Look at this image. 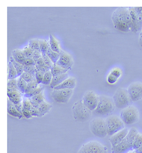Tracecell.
I'll list each match as a JSON object with an SVG mask.
<instances>
[{
  "mask_svg": "<svg viewBox=\"0 0 142 153\" xmlns=\"http://www.w3.org/2000/svg\"><path fill=\"white\" fill-rule=\"evenodd\" d=\"M122 75L121 70L119 68H114L110 72L107 80L110 84H114L117 82Z\"/></svg>",
  "mask_w": 142,
  "mask_h": 153,
  "instance_id": "e0dca14e",
  "label": "cell"
},
{
  "mask_svg": "<svg viewBox=\"0 0 142 153\" xmlns=\"http://www.w3.org/2000/svg\"><path fill=\"white\" fill-rule=\"evenodd\" d=\"M136 153V152H135V151H131V152H129V153Z\"/></svg>",
  "mask_w": 142,
  "mask_h": 153,
  "instance_id": "db71d44e",
  "label": "cell"
},
{
  "mask_svg": "<svg viewBox=\"0 0 142 153\" xmlns=\"http://www.w3.org/2000/svg\"><path fill=\"white\" fill-rule=\"evenodd\" d=\"M138 42L142 48V29L140 33Z\"/></svg>",
  "mask_w": 142,
  "mask_h": 153,
  "instance_id": "f907efd6",
  "label": "cell"
},
{
  "mask_svg": "<svg viewBox=\"0 0 142 153\" xmlns=\"http://www.w3.org/2000/svg\"><path fill=\"white\" fill-rule=\"evenodd\" d=\"M73 90L61 89L54 90L51 93L53 100L58 103L67 104L73 94Z\"/></svg>",
  "mask_w": 142,
  "mask_h": 153,
  "instance_id": "30bf717a",
  "label": "cell"
},
{
  "mask_svg": "<svg viewBox=\"0 0 142 153\" xmlns=\"http://www.w3.org/2000/svg\"><path fill=\"white\" fill-rule=\"evenodd\" d=\"M18 77V74L15 68L11 62L10 61L8 64V79H16Z\"/></svg>",
  "mask_w": 142,
  "mask_h": 153,
  "instance_id": "cb8c5ba5",
  "label": "cell"
},
{
  "mask_svg": "<svg viewBox=\"0 0 142 153\" xmlns=\"http://www.w3.org/2000/svg\"><path fill=\"white\" fill-rule=\"evenodd\" d=\"M10 61L13 63L14 67L15 68L18 74V77L21 76L22 73L24 72V65L16 61L13 57H10Z\"/></svg>",
  "mask_w": 142,
  "mask_h": 153,
  "instance_id": "83f0119b",
  "label": "cell"
},
{
  "mask_svg": "<svg viewBox=\"0 0 142 153\" xmlns=\"http://www.w3.org/2000/svg\"><path fill=\"white\" fill-rule=\"evenodd\" d=\"M43 86L41 85H39L38 88H36L35 90H33L31 92H29V93H26V94H23V97H25L31 98L40 94L42 92H43L44 90Z\"/></svg>",
  "mask_w": 142,
  "mask_h": 153,
  "instance_id": "4dcf8cb0",
  "label": "cell"
},
{
  "mask_svg": "<svg viewBox=\"0 0 142 153\" xmlns=\"http://www.w3.org/2000/svg\"><path fill=\"white\" fill-rule=\"evenodd\" d=\"M68 78L69 75L67 73L53 76L51 84L50 85V88L53 89V88L60 85Z\"/></svg>",
  "mask_w": 142,
  "mask_h": 153,
  "instance_id": "ac0fdd59",
  "label": "cell"
},
{
  "mask_svg": "<svg viewBox=\"0 0 142 153\" xmlns=\"http://www.w3.org/2000/svg\"><path fill=\"white\" fill-rule=\"evenodd\" d=\"M45 73L40 72V71H36V75H35V79L38 85L41 84L43 79L44 75Z\"/></svg>",
  "mask_w": 142,
  "mask_h": 153,
  "instance_id": "ab89813d",
  "label": "cell"
},
{
  "mask_svg": "<svg viewBox=\"0 0 142 153\" xmlns=\"http://www.w3.org/2000/svg\"><path fill=\"white\" fill-rule=\"evenodd\" d=\"M12 53V57L15 61L23 65V62L25 58L22 51L19 49L14 50L13 51Z\"/></svg>",
  "mask_w": 142,
  "mask_h": 153,
  "instance_id": "7402d4cb",
  "label": "cell"
},
{
  "mask_svg": "<svg viewBox=\"0 0 142 153\" xmlns=\"http://www.w3.org/2000/svg\"><path fill=\"white\" fill-rule=\"evenodd\" d=\"M42 57L46 65L51 68L54 64L53 63V62L50 59V58L47 56L46 55H42Z\"/></svg>",
  "mask_w": 142,
  "mask_h": 153,
  "instance_id": "b9f144b4",
  "label": "cell"
},
{
  "mask_svg": "<svg viewBox=\"0 0 142 153\" xmlns=\"http://www.w3.org/2000/svg\"><path fill=\"white\" fill-rule=\"evenodd\" d=\"M23 65L36 66V63L33 58H25L23 62Z\"/></svg>",
  "mask_w": 142,
  "mask_h": 153,
  "instance_id": "ee69618b",
  "label": "cell"
},
{
  "mask_svg": "<svg viewBox=\"0 0 142 153\" xmlns=\"http://www.w3.org/2000/svg\"><path fill=\"white\" fill-rule=\"evenodd\" d=\"M36 65H46L42 57L39 58V59L36 62Z\"/></svg>",
  "mask_w": 142,
  "mask_h": 153,
  "instance_id": "681fc988",
  "label": "cell"
},
{
  "mask_svg": "<svg viewBox=\"0 0 142 153\" xmlns=\"http://www.w3.org/2000/svg\"><path fill=\"white\" fill-rule=\"evenodd\" d=\"M114 27L120 31L128 33L131 31V19L129 7H119L112 15Z\"/></svg>",
  "mask_w": 142,
  "mask_h": 153,
  "instance_id": "6da1fadb",
  "label": "cell"
},
{
  "mask_svg": "<svg viewBox=\"0 0 142 153\" xmlns=\"http://www.w3.org/2000/svg\"><path fill=\"white\" fill-rule=\"evenodd\" d=\"M38 86H39V85L37 83L36 81H33L32 82L28 83L27 84V85L25 94H26V93L31 92L33 90H35L36 88H38Z\"/></svg>",
  "mask_w": 142,
  "mask_h": 153,
  "instance_id": "d590c367",
  "label": "cell"
},
{
  "mask_svg": "<svg viewBox=\"0 0 142 153\" xmlns=\"http://www.w3.org/2000/svg\"><path fill=\"white\" fill-rule=\"evenodd\" d=\"M36 71H37V69H36V66L24 65V72L29 73L35 78Z\"/></svg>",
  "mask_w": 142,
  "mask_h": 153,
  "instance_id": "e575fe53",
  "label": "cell"
},
{
  "mask_svg": "<svg viewBox=\"0 0 142 153\" xmlns=\"http://www.w3.org/2000/svg\"><path fill=\"white\" fill-rule=\"evenodd\" d=\"M50 71H51L52 75L53 76L67 73V71L68 70L63 69L56 65V64H53V65L50 68Z\"/></svg>",
  "mask_w": 142,
  "mask_h": 153,
  "instance_id": "484cf974",
  "label": "cell"
},
{
  "mask_svg": "<svg viewBox=\"0 0 142 153\" xmlns=\"http://www.w3.org/2000/svg\"><path fill=\"white\" fill-rule=\"evenodd\" d=\"M138 133V131L137 130L136 128H132L129 130V132L126 137V140L129 145L133 148V142H134L137 135Z\"/></svg>",
  "mask_w": 142,
  "mask_h": 153,
  "instance_id": "ffe728a7",
  "label": "cell"
},
{
  "mask_svg": "<svg viewBox=\"0 0 142 153\" xmlns=\"http://www.w3.org/2000/svg\"><path fill=\"white\" fill-rule=\"evenodd\" d=\"M39 45H40L41 54L46 55L48 49L50 47L48 42L46 40L40 39V40H39Z\"/></svg>",
  "mask_w": 142,
  "mask_h": 153,
  "instance_id": "d6a6232c",
  "label": "cell"
},
{
  "mask_svg": "<svg viewBox=\"0 0 142 153\" xmlns=\"http://www.w3.org/2000/svg\"><path fill=\"white\" fill-rule=\"evenodd\" d=\"M49 46L53 51L60 53L61 50L59 47V42L51 34L50 35Z\"/></svg>",
  "mask_w": 142,
  "mask_h": 153,
  "instance_id": "603a6c76",
  "label": "cell"
},
{
  "mask_svg": "<svg viewBox=\"0 0 142 153\" xmlns=\"http://www.w3.org/2000/svg\"><path fill=\"white\" fill-rule=\"evenodd\" d=\"M22 105L23 108L27 110H30L32 106L31 103L30 99L29 98L23 97V101H22Z\"/></svg>",
  "mask_w": 142,
  "mask_h": 153,
  "instance_id": "f35d334b",
  "label": "cell"
},
{
  "mask_svg": "<svg viewBox=\"0 0 142 153\" xmlns=\"http://www.w3.org/2000/svg\"><path fill=\"white\" fill-rule=\"evenodd\" d=\"M120 117L125 125L130 126L138 121L139 112L136 107L131 105L122 109Z\"/></svg>",
  "mask_w": 142,
  "mask_h": 153,
  "instance_id": "277c9868",
  "label": "cell"
},
{
  "mask_svg": "<svg viewBox=\"0 0 142 153\" xmlns=\"http://www.w3.org/2000/svg\"><path fill=\"white\" fill-rule=\"evenodd\" d=\"M28 46L34 50V51H38L41 53L40 45H39V40L38 39H32L30 40Z\"/></svg>",
  "mask_w": 142,
  "mask_h": 153,
  "instance_id": "f546056e",
  "label": "cell"
},
{
  "mask_svg": "<svg viewBox=\"0 0 142 153\" xmlns=\"http://www.w3.org/2000/svg\"><path fill=\"white\" fill-rule=\"evenodd\" d=\"M46 55L50 58L54 64H56L60 56V54L53 51L51 49L50 47L48 49Z\"/></svg>",
  "mask_w": 142,
  "mask_h": 153,
  "instance_id": "4316f807",
  "label": "cell"
},
{
  "mask_svg": "<svg viewBox=\"0 0 142 153\" xmlns=\"http://www.w3.org/2000/svg\"><path fill=\"white\" fill-rule=\"evenodd\" d=\"M105 120L108 135H114L125 128V124L121 119L115 115L108 117Z\"/></svg>",
  "mask_w": 142,
  "mask_h": 153,
  "instance_id": "52a82bcc",
  "label": "cell"
},
{
  "mask_svg": "<svg viewBox=\"0 0 142 153\" xmlns=\"http://www.w3.org/2000/svg\"><path fill=\"white\" fill-rule=\"evenodd\" d=\"M82 100L88 109L94 111L99 103V96L93 91H88L84 94Z\"/></svg>",
  "mask_w": 142,
  "mask_h": 153,
  "instance_id": "7c38bea8",
  "label": "cell"
},
{
  "mask_svg": "<svg viewBox=\"0 0 142 153\" xmlns=\"http://www.w3.org/2000/svg\"><path fill=\"white\" fill-rule=\"evenodd\" d=\"M41 57H42V54L41 53L38 51H34L33 59H34L35 62H36Z\"/></svg>",
  "mask_w": 142,
  "mask_h": 153,
  "instance_id": "c3c4849f",
  "label": "cell"
},
{
  "mask_svg": "<svg viewBox=\"0 0 142 153\" xmlns=\"http://www.w3.org/2000/svg\"><path fill=\"white\" fill-rule=\"evenodd\" d=\"M21 76L27 83L36 81V79L32 75L29 73H25V72H23Z\"/></svg>",
  "mask_w": 142,
  "mask_h": 153,
  "instance_id": "74e56055",
  "label": "cell"
},
{
  "mask_svg": "<svg viewBox=\"0 0 142 153\" xmlns=\"http://www.w3.org/2000/svg\"><path fill=\"white\" fill-rule=\"evenodd\" d=\"M53 75L51 73V71H49L46 72L44 75L43 79L42 82V85H50L51 84V81H52V78H53Z\"/></svg>",
  "mask_w": 142,
  "mask_h": 153,
  "instance_id": "1f68e13d",
  "label": "cell"
},
{
  "mask_svg": "<svg viewBox=\"0 0 142 153\" xmlns=\"http://www.w3.org/2000/svg\"><path fill=\"white\" fill-rule=\"evenodd\" d=\"M59 58L56 65L63 69L69 70L73 65L74 62L72 56L64 51H61Z\"/></svg>",
  "mask_w": 142,
  "mask_h": 153,
  "instance_id": "4fadbf2b",
  "label": "cell"
},
{
  "mask_svg": "<svg viewBox=\"0 0 142 153\" xmlns=\"http://www.w3.org/2000/svg\"><path fill=\"white\" fill-rule=\"evenodd\" d=\"M37 71H40L44 73H45L47 71H50V68L46 65H36Z\"/></svg>",
  "mask_w": 142,
  "mask_h": 153,
  "instance_id": "bcb514c9",
  "label": "cell"
},
{
  "mask_svg": "<svg viewBox=\"0 0 142 153\" xmlns=\"http://www.w3.org/2000/svg\"><path fill=\"white\" fill-rule=\"evenodd\" d=\"M52 107V105L51 104L48 103L45 101H44L40 105H39L38 109L41 114V116L43 117L50 111Z\"/></svg>",
  "mask_w": 142,
  "mask_h": 153,
  "instance_id": "d4e9b609",
  "label": "cell"
},
{
  "mask_svg": "<svg viewBox=\"0 0 142 153\" xmlns=\"http://www.w3.org/2000/svg\"><path fill=\"white\" fill-rule=\"evenodd\" d=\"M92 111L84 105L82 100L76 102L72 107V113L74 120L77 122H86L92 116Z\"/></svg>",
  "mask_w": 142,
  "mask_h": 153,
  "instance_id": "7a4b0ae2",
  "label": "cell"
},
{
  "mask_svg": "<svg viewBox=\"0 0 142 153\" xmlns=\"http://www.w3.org/2000/svg\"><path fill=\"white\" fill-rule=\"evenodd\" d=\"M125 139L115 146H112V153H128L133 150Z\"/></svg>",
  "mask_w": 142,
  "mask_h": 153,
  "instance_id": "9a60e30c",
  "label": "cell"
},
{
  "mask_svg": "<svg viewBox=\"0 0 142 153\" xmlns=\"http://www.w3.org/2000/svg\"><path fill=\"white\" fill-rule=\"evenodd\" d=\"M135 151L136 153H142V146H141L138 149L135 150Z\"/></svg>",
  "mask_w": 142,
  "mask_h": 153,
  "instance_id": "f5cc1de1",
  "label": "cell"
},
{
  "mask_svg": "<svg viewBox=\"0 0 142 153\" xmlns=\"http://www.w3.org/2000/svg\"><path fill=\"white\" fill-rule=\"evenodd\" d=\"M27 83L21 76L17 79V86L18 90L22 94H24L26 90Z\"/></svg>",
  "mask_w": 142,
  "mask_h": 153,
  "instance_id": "f1b7e54d",
  "label": "cell"
},
{
  "mask_svg": "<svg viewBox=\"0 0 142 153\" xmlns=\"http://www.w3.org/2000/svg\"><path fill=\"white\" fill-rule=\"evenodd\" d=\"M31 114L32 116L33 117H42L41 114H40V111L38 109L34 108V107H32L31 108L30 110Z\"/></svg>",
  "mask_w": 142,
  "mask_h": 153,
  "instance_id": "f6af8a7d",
  "label": "cell"
},
{
  "mask_svg": "<svg viewBox=\"0 0 142 153\" xmlns=\"http://www.w3.org/2000/svg\"><path fill=\"white\" fill-rule=\"evenodd\" d=\"M17 90H18L13 89V88L7 87V93H11V92H15Z\"/></svg>",
  "mask_w": 142,
  "mask_h": 153,
  "instance_id": "816d5d0a",
  "label": "cell"
},
{
  "mask_svg": "<svg viewBox=\"0 0 142 153\" xmlns=\"http://www.w3.org/2000/svg\"><path fill=\"white\" fill-rule=\"evenodd\" d=\"M25 58H33L34 57V51L29 47H26L22 50Z\"/></svg>",
  "mask_w": 142,
  "mask_h": 153,
  "instance_id": "8d00e7d4",
  "label": "cell"
},
{
  "mask_svg": "<svg viewBox=\"0 0 142 153\" xmlns=\"http://www.w3.org/2000/svg\"><path fill=\"white\" fill-rule=\"evenodd\" d=\"M8 99H16L22 97V93L19 90L7 93Z\"/></svg>",
  "mask_w": 142,
  "mask_h": 153,
  "instance_id": "60d3db41",
  "label": "cell"
},
{
  "mask_svg": "<svg viewBox=\"0 0 142 153\" xmlns=\"http://www.w3.org/2000/svg\"><path fill=\"white\" fill-rule=\"evenodd\" d=\"M129 130L127 128H123L122 130L118 131L112 136L110 138L109 141L112 146H115L120 143L126 138Z\"/></svg>",
  "mask_w": 142,
  "mask_h": 153,
  "instance_id": "5bb4252c",
  "label": "cell"
},
{
  "mask_svg": "<svg viewBox=\"0 0 142 153\" xmlns=\"http://www.w3.org/2000/svg\"><path fill=\"white\" fill-rule=\"evenodd\" d=\"M127 90L131 102H135L142 99V82H133L129 86Z\"/></svg>",
  "mask_w": 142,
  "mask_h": 153,
  "instance_id": "8fae6325",
  "label": "cell"
},
{
  "mask_svg": "<svg viewBox=\"0 0 142 153\" xmlns=\"http://www.w3.org/2000/svg\"><path fill=\"white\" fill-rule=\"evenodd\" d=\"M131 19V31L137 33L142 29V7H129Z\"/></svg>",
  "mask_w": 142,
  "mask_h": 153,
  "instance_id": "8992f818",
  "label": "cell"
},
{
  "mask_svg": "<svg viewBox=\"0 0 142 153\" xmlns=\"http://www.w3.org/2000/svg\"><path fill=\"white\" fill-rule=\"evenodd\" d=\"M142 146V134L138 133L133 143V149L134 150L138 149Z\"/></svg>",
  "mask_w": 142,
  "mask_h": 153,
  "instance_id": "836d02e7",
  "label": "cell"
},
{
  "mask_svg": "<svg viewBox=\"0 0 142 153\" xmlns=\"http://www.w3.org/2000/svg\"><path fill=\"white\" fill-rule=\"evenodd\" d=\"M90 128L92 133L98 137L103 138L108 135L105 120L102 118L97 117L92 120Z\"/></svg>",
  "mask_w": 142,
  "mask_h": 153,
  "instance_id": "ba28073f",
  "label": "cell"
},
{
  "mask_svg": "<svg viewBox=\"0 0 142 153\" xmlns=\"http://www.w3.org/2000/svg\"><path fill=\"white\" fill-rule=\"evenodd\" d=\"M22 115H23V117L26 119H29L33 117L30 110L24 109L23 107V109H22Z\"/></svg>",
  "mask_w": 142,
  "mask_h": 153,
  "instance_id": "7dc6e473",
  "label": "cell"
},
{
  "mask_svg": "<svg viewBox=\"0 0 142 153\" xmlns=\"http://www.w3.org/2000/svg\"><path fill=\"white\" fill-rule=\"evenodd\" d=\"M76 85V80L74 77H69L60 85L53 88L54 90L61 89L73 90Z\"/></svg>",
  "mask_w": 142,
  "mask_h": 153,
  "instance_id": "2e32d148",
  "label": "cell"
},
{
  "mask_svg": "<svg viewBox=\"0 0 142 153\" xmlns=\"http://www.w3.org/2000/svg\"><path fill=\"white\" fill-rule=\"evenodd\" d=\"M78 153H108L107 148L97 141H90L84 144Z\"/></svg>",
  "mask_w": 142,
  "mask_h": 153,
  "instance_id": "9c48e42d",
  "label": "cell"
},
{
  "mask_svg": "<svg viewBox=\"0 0 142 153\" xmlns=\"http://www.w3.org/2000/svg\"><path fill=\"white\" fill-rule=\"evenodd\" d=\"M115 105L112 99L105 95L99 96V102L95 113L101 116L111 113L115 109Z\"/></svg>",
  "mask_w": 142,
  "mask_h": 153,
  "instance_id": "3957f363",
  "label": "cell"
},
{
  "mask_svg": "<svg viewBox=\"0 0 142 153\" xmlns=\"http://www.w3.org/2000/svg\"><path fill=\"white\" fill-rule=\"evenodd\" d=\"M29 98L30 99L32 106L36 109H38L39 105L45 101L43 92Z\"/></svg>",
  "mask_w": 142,
  "mask_h": 153,
  "instance_id": "44dd1931",
  "label": "cell"
},
{
  "mask_svg": "<svg viewBox=\"0 0 142 153\" xmlns=\"http://www.w3.org/2000/svg\"><path fill=\"white\" fill-rule=\"evenodd\" d=\"M7 111L10 115L18 119H21L23 117L22 114L18 111L15 105L9 100V99L8 100L7 103Z\"/></svg>",
  "mask_w": 142,
  "mask_h": 153,
  "instance_id": "d6986e66",
  "label": "cell"
},
{
  "mask_svg": "<svg viewBox=\"0 0 142 153\" xmlns=\"http://www.w3.org/2000/svg\"><path fill=\"white\" fill-rule=\"evenodd\" d=\"M112 99L115 107L118 109H123L129 107L131 101L127 89L119 88L115 92Z\"/></svg>",
  "mask_w": 142,
  "mask_h": 153,
  "instance_id": "5b68a950",
  "label": "cell"
},
{
  "mask_svg": "<svg viewBox=\"0 0 142 153\" xmlns=\"http://www.w3.org/2000/svg\"><path fill=\"white\" fill-rule=\"evenodd\" d=\"M7 87L13 88L19 90L18 86H17V79H16L8 80L7 83Z\"/></svg>",
  "mask_w": 142,
  "mask_h": 153,
  "instance_id": "7bdbcfd3",
  "label": "cell"
}]
</instances>
